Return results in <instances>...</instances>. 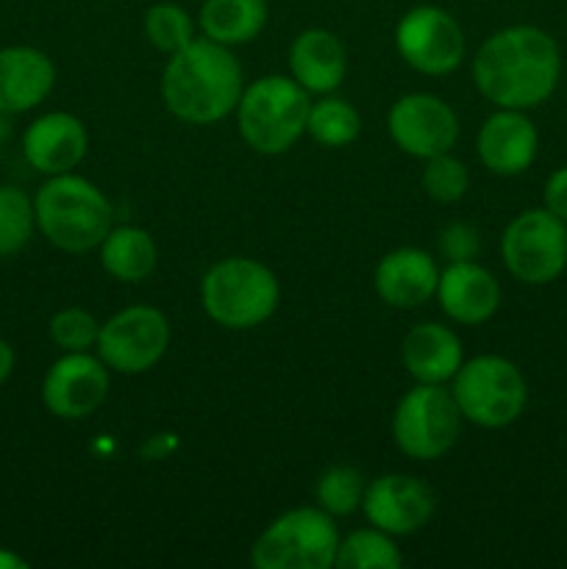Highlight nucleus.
I'll return each instance as SVG.
<instances>
[{
	"label": "nucleus",
	"instance_id": "nucleus-1",
	"mask_svg": "<svg viewBox=\"0 0 567 569\" xmlns=\"http://www.w3.org/2000/svg\"><path fill=\"white\" fill-rule=\"evenodd\" d=\"M561 53L537 26H509L493 33L472 59L476 89L498 109H537L556 92Z\"/></svg>",
	"mask_w": 567,
	"mask_h": 569
},
{
	"label": "nucleus",
	"instance_id": "nucleus-2",
	"mask_svg": "<svg viewBox=\"0 0 567 569\" xmlns=\"http://www.w3.org/2000/svg\"><path fill=\"white\" fill-rule=\"evenodd\" d=\"M242 89V67L231 50L206 37L172 53L161 76L167 111L192 126H211L237 111Z\"/></svg>",
	"mask_w": 567,
	"mask_h": 569
},
{
	"label": "nucleus",
	"instance_id": "nucleus-3",
	"mask_svg": "<svg viewBox=\"0 0 567 569\" xmlns=\"http://www.w3.org/2000/svg\"><path fill=\"white\" fill-rule=\"evenodd\" d=\"M33 217L42 237L64 253L100 248L111 231V203L92 181L72 172L50 176L33 198Z\"/></svg>",
	"mask_w": 567,
	"mask_h": 569
},
{
	"label": "nucleus",
	"instance_id": "nucleus-4",
	"mask_svg": "<svg viewBox=\"0 0 567 569\" xmlns=\"http://www.w3.org/2000/svg\"><path fill=\"white\" fill-rule=\"evenodd\" d=\"M311 100L295 78L265 76L242 89L237 103L239 137L261 156L287 153L306 133Z\"/></svg>",
	"mask_w": 567,
	"mask_h": 569
},
{
	"label": "nucleus",
	"instance_id": "nucleus-5",
	"mask_svg": "<svg viewBox=\"0 0 567 569\" xmlns=\"http://www.w3.org/2000/svg\"><path fill=\"white\" fill-rule=\"evenodd\" d=\"M200 300L217 326L228 331H250L276 315L281 287L261 261L222 259L203 276Z\"/></svg>",
	"mask_w": 567,
	"mask_h": 569
},
{
	"label": "nucleus",
	"instance_id": "nucleus-6",
	"mask_svg": "<svg viewBox=\"0 0 567 569\" xmlns=\"http://www.w3.org/2000/svg\"><path fill=\"white\" fill-rule=\"evenodd\" d=\"M454 400L461 417L481 428H506L520 420L528 387L520 367L504 356H476L454 376Z\"/></svg>",
	"mask_w": 567,
	"mask_h": 569
},
{
	"label": "nucleus",
	"instance_id": "nucleus-7",
	"mask_svg": "<svg viewBox=\"0 0 567 569\" xmlns=\"http://www.w3.org/2000/svg\"><path fill=\"white\" fill-rule=\"evenodd\" d=\"M337 526L322 509H292L272 520L250 548L256 569H328L337 561Z\"/></svg>",
	"mask_w": 567,
	"mask_h": 569
},
{
	"label": "nucleus",
	"instance_id": "nucleus-8",
	"mask_svg": "<svg viewBox=\"0 0 567 569\" xmlns=\"http://www.w3.org/2000/svg\"><path fill=\"white\" fill-rule=\"evenodd\" d=\"M500 259L517 281L528 287L554 283L567 267V222L548 209H528L506 226Z\"/></svg>",
	"mask_w": 567,
	"mask_h": 569
},
{
	"label": "nucleus",
	"instance_id": "nucleus-9",
	"mask_svg": "<svg viewBox=\"0 0 567 569\" xmlns=\"http://www.w3.org/2000/svg\"><path fill=\"white\" fill-rule=\"evenodd\" d=\"M459 431L461 411L442 383H417L400 398L392 415L395 445L411 459H439L454 448Z\"/></svg>",
	"mask_w": 567,
	"mask_h": 569
},
{
	"label": "nucleus",
	"instance_id": "nucleus-10",
	"mask_svg": "<svg viewBox=\"0 0 567 569\" xmlns=\"http://www.w3.org/2000/svg\"><path fill=\"white\" fill-rule=\"evenodd\" d=\"M94 348L109 370L139 376L159 365L170 348V322L153 306H128L100 326Z\"/></svg>",
	"mask_w": 567,
	"mask_h": 569
},
{
	"label": "nucleus",
	"instance_id": "nucleus-11",
	"mask_svg": "<svg viewBox=\"0 0 567 569\" xmlns=\"http://www.w3.org/2000/svg\"><path fill=\"white\" fill-rule=\"evenodd\" d=\"M395 48L411 70L422 76H448L465 59V33L439 6H415L395 28Z\"/></svg>",
	"mask_w": 567,
	"mask_h": 569
},
{
	"label": "nucleus",
	"instance_id": "nucleus-12",
	"mask_svg": "<svg viewBox=\"0 0 567 569\" xmlns=\"http://www.w3.org/2000/svg\"><path fill=\"white\" fill-rule=\"evenodd\" d=\"M387 131L392 142L415 159L450 153L459 139L456 111L442 98L428 92L404 94L387 114Z\"/></svg>",
	"mask_w": 567,
	"mask_h": 569
},
{
	"label": "nucleus",
	"instance_id": "nucleus-13",
	"mask_svg": "<svg viewBox=\"0 0 567 569\" xmlns=\"http://www.w3.org/2000/svg\"><path fill=\"white\" fill-rule=\"evenodd\" d=\"M109 395V367L100 356L64 353L50 365L42 381V403L59 420H83Z\"/></svg>",
	"mask_w": 567,
	"mask_h": 569
},
{
	"label": "nucleus",
	"instance_id": "nucleus-14",
	"mask_svg": "<svg viewBox=\"0 0 567 569\" xmlns=\"http://www.w3.org/2000/svg\"><path fill=\"white\" fill-rule=\"evenodd\" d=\"M361 511L378 531L389 537H409L434 517V492L420 478L389 472L365 489Z\"/></svg>",
	"mask_w": 567,
	"mask_h": 569
},
{
	"label": "nucleus",
	"instance_id": "nucleus-15",
	"mask_svg": "<svg viewBox=\"0 0 567 569\" xmlns=\"http://www.w3.org/2000/svg\"><path fill=\"white\" fill-rule=\"evenodd\" d=\"M89 150V133L70 111H50L37 117L22 133L26 161L42 176L72 172Z\"/></svg>",
	"mask_w": 567,
	"mask_h": 569
},
{
	"label": "nucleus",
	"instance_id": "nucleus-16",
	"mask_svg": "<svg viewBox=\"0 0 567 569\" xmlns=\"http://www.w3.org/2000/svg\"><path fill=\"white\" fill-rule=\"evenodd\" d=\"M476 150L481 164L495 176H520L537 159V126L528 120L526 111L498 109L478 131Z\"/></svg>",
	"mask_w": 567,
	"mask_h": 569
},
{
	"label": "nucleus",
	"instance_id": "nucleus-17",
	"mask_svg": "<svg viewBox=\"0 0 567 569\" xmlns=\"http://www.w3.org/2000/svg\"><path fill=\"white\" fill-rule=\"evenodd\" d=\"M437 300L454 322L481 326L498 311L500 283L476 261H454L439 272Z\"/></svg>",
	"mask_w": 567,
	"mask_h": 569
},
{
	"label": "nucleus",
	"instance_id": "nucleus-18",
	"mask_svg": "<svg viewBox=\"0 0 567 569\" xmlns=\"http://www.w3.org/2000/svg\"><path fill=\"white\" fill-rule=\"evenodd\" d=\"M376 292L392 309H417L437 295L439 267L420 248H398L376 267Z\"/></svg>",
	"mask_w": 567,
	"mask_h": 569
},
{
	"label": "nucleus",
	"instance_id": "nucleus-19",
	"mask_svg": "<svg viewBox=\"0 0 567 569\" xmlns=\"http://www.w3.org/2000/svg\"><path fill=\"white\" fill-rule=\"evenodd\" d=\"M56 83V67L48 53L28 44L0 48V111L22 114L42 103Z\"/></svg>",
	"mask_w": 567,
	"mask_h": 569
},
{
	"label": "nucleus",
	"instance_id": "nucleus-20",
	"mask_svg": "<svg viewBox=\"0 0 567 569\" xmlns=\"http://www.w3.org/2000/svg\"><path fill=\"white\" fill-rule=\"evenodd\" d=\"M404 367L417 383H445L454 381L459 367L465 365L461 339L450 328L439 322L415 326L404 339Z\"/></svg>",
	"mask_w": 567,
	"mask_h": 569
},
{
	"label": "nucleus",
	"instance_id": "nucleus-21",
	"mask_svg": "<svg viewBox=\"0 0 567 569\" xmlns=\"http://www.w3.org/2000/svg\"><path fill=\"white\" fill-rule=\"evenodd\" d=\"M289 70L306 92H334L348 72V53L342 42L326 28L298 33L289 48Z\"/></svg>",
	"mask_w": 567,
	"mask_h": 569
},
{
	"label": "nucleus",
	"instance_id": "nucleus-22",
	"mask_svg": "<svg viewBox=\"0 0 567 569\" xmlns=\"http://www.w3.org/2000/svg\"><path fill=\"white\" fill-rule=\"evenodd\" d=\"M198 22L203 37L211 42L226 48L248 44L265 31L267 0H203Z\"/></svg>",
	"mask_w": 567,
	"mask_h": 569
},
{
	"label": "nucleus",
	"instance_id": "nucleus-23",
	"mask_svg": "<svg viewBox=\"0 0 567 569\" xmlns=\"http://www.w3.org/2000/svg\"><path fill=\"white\" fill-rule=\"evenodd\" d=\"M156 259H159L156 242L145 228H111L103 242H100V264L117 281H145L156 270Z\"/></svg>",
	"mask_w": 567,
	"mask_h": 569
},
{
	"label": "nucleus",
	"instance_id": "nucleus-24",
	"mask_svg": "<svg viewBox=\"0 0 567 569\" xmlns=\"http://www.w3.org/2000/svg\"><path fill=\"white\" fill-rule=\"evenodd\" d=\"M404 565V556L395 548L392 537L378 528H361L345 537L337 548L339 569H398Z\"/></svg>",
	"mask_w": 567,
	"mask_h": 569
},
{
	"label": "nucleus",
	"instance_id": "nucleus-25",
	"mask_svg": "<svg viewBox=\"0 0 567 569\" xmlns=\"http://www.w3.org/2000/svg\"><path fill=\"white\" fill-rule=\"evenodd\" d=\"M306 131L322 148H345L359 137L361 117L348 100L326 98L320 103H311Z\"/></svg>",
	"mask_w": 567,
	"mask_h": 569
},
{
	"label": "nucleus",
	"instance_id": "nucleus-26",
	"mask_svg": "<svg viewBox=\"0 0 567 569\" xmlns=\"http://www.w3.org/2000/svg\"><path fill=\"white\" fill-rule=\"evenodd\" d=\"M37 228L33 200L17 187H0V259L20 253Z\"/></svg>",
	"mask_w": 567,
	"mask_h": 569
},
{
	"label": "nucleus",
	"instance_id": "nucleus-27",
	"mask_svg": "<svg viewBox=\"0 0 567 569\" xmlns=\"http://www.w3.org/2000/svg\"><path fill=\"white\" fill-rule=\"evenodd\" d=\"M145 37L161 53L172 56L195 39V22L178 3H156L145 11Z\"/></svg>",
	"mask_w": 567,
	"mask_h": 569
},
{
	"label": "nucleus",
	"instance_id": "nucleus-28",
	"mask_svg": "<svg viewBox=\"0 0 567 569\" xmlns=\"http://www.w3.org/2000/svg\"><path fill=\"white\" fill-rule=\"evenodd\" d=\"M365 489V478H361L359 470L348 465H337L322 472L315 492L322 511H328L331 517H348L356 509H361Z\"/></svg>",
	"mask_w": 567,
	"mask_h": 569
},
{
	"label": "nucleus",
	"instance_id": "nucleus-29",
	"mask_svg": "<svg viewBox=\"0 0 567 569\" xmlns=\"http://www.w3.org/2000/svg\"><path fill=\"white\" fill-rule=\"evenodd\" d=\"M470 187V172L456 156L439 153L426 159L422 170V189L434 203H456L467 194Z\"/></svg>",
	"mask_w": 567,
	"mask_h": 569
},
{
	"label": "nucleus",
	"instance_id": "nucleus-30",
	"mask_svg": "<svg viewBox=\"0 0 567 569\" xmlns=\"http://www.w3.org/2000/svg\"><path fill=\"white\" fill-rule=\"evenodd\" d=\"M98 333L100 322L89 311L76 309V306L56 311L53 320H50V339L64 353H83V350L94 348L98 345Z\"/></svg>",
	"mask_w": 567,
	"mask_h": 569
},
{
	"label": "nucleus",
	"instance_id": "nucleus-31",
	"mask_svg": "<svg viewBox=\"0 0 567 569\" xmlns=\"http://www.w3.org/2000/svg\"><path fill=\"white\" fill-rule=\"evenodd\" d=\"M478 248H481V239H478L476 226H470V222H450L437 237V250L448 264L472 261L478 256Z\"/></svg>",
	"mask_w": 567,
	"mask_h": 569
},
{
	"label": "nucleus",
	"instance_id": "nucleus-32",
	"mask_svg": "<svg viewBox=\"0 0 567 569\" xmlns=\"http://www.w3.org/2000/svg\"><path fill=\"white\" fill-rule=\"evenodd\" d=\"M543 200L545 209H548L550 214H556L561 222H567V167H559V170L545 181Z\"/></svg>",
	"mask_w": 567,
	"mask_h": 569
},
{
	"label": "nucleus",
	"instance_id": "nucleus-33",
	"mask_svg": "<svg viewBox=\"0 0 567 569\" xmlns=\"http://www.w3.org/2000/svg\"><path fill=\"white\" fill-rule=\"evenodd\" d=\"M14 350H11V345L6 342V339H0V383L9 381V376L14 372Z\"/></svg>",
	"mask_w": 567,
	"mask_h": 569
},
{
	"label": "nucleus",
	"instance_id": "nucleus-34",
	"mask_svg": "<svg viewBox=\"0 0 567 569\" xmlns=\"http://www.w3.org/2000/svg\"><path fill=\"white\" fill-rule=\"evenodd\" d=\"M0 569H28V561L11 550L0 548Z\"/></svg>",
	"mask_w": 567,
	"mask_h": 569
},
{
	"label": "nucleus",
	"instance_id": "nucleus-35",
	"mask_svg": "<svg viewBox=\"0 0 567 569\" xmlns=\"http://www.w3.org/2000/svg\"><path fill=\"white\" fill-rule=\"evenodd\" d=\"M9 133H11V126H9V114H3V111H0V144H3L6 139H9Z\"/></svg>",
	"mask_w": 567,
	"mask_h": 569
}]
</instances>
